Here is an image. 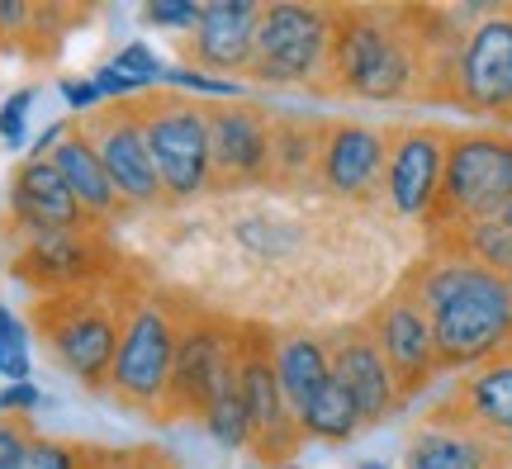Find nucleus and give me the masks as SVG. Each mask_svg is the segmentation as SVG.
<instances>
[{
	"label": "nucleus",
	"instance_id": "1",
	"mask_svg": "<svg viewBox=\"0 0 512 469\" xmlns=\"http://www.w3.org/2000/svg\"><path fill=\"white\" fill-rule=\"evenodd\" d=\"M403 285L432 318L441 375H465L512 351V275L422 252V261L403 271Z\"/></svg>",
	"mask_w": 512,
	"mask_h": 469
},
{
	"label": "nucleus",
	"instance_id": "2",
	"mask_svg": "<svg viewBox=\"0 0 512 469\" xmlns=\"http://www.w3.org/2000/svg\"><path fill=\"white\" fill-rule=\"evenodd\" d=\"M138 285L143 280L119 266L100 285L72 289V294H43L29 308V332L81 389L105 394L114 370V351H119V337H124L128 304H133Z\"/></svg>",
	"mask_w": 512,
	"mask_h": 469
},
{
	"label": "nucleus",
	"instance_id": "3",
	"mask_svg": "<svg viewBox=\"0 0 512 469\" xmlns=\"http://www.w3.org/2000/svg\"><path fill=\"white\" fill-rule=\"evenodd\" d=\"M181 313H185V299L147 285V280L138 285L133 304H128L119 351H114L110 389H105V398L119 403L124 413L162 422L166 384H171L176 342H181Z\"/></svg>",
	"mask_w": 512,
	"mask_h": 469
},
{
	"label": "nucleus",
	"instance_id": "4",
	"mask_svg": "<svg viewBox=\"0 0 512 469\" xmlns=\"http://www.w3.org/2000/svg\"><path fill=\"white\" fill-rule=\"evenodd\" d=\"M512 204V133L508 128H451L446 171L422 237L437 242L470 223L498 218Z\"/></svg>",
	"mask_w": 512,
	"mask_h": 469
},
{
	"label": "nucleus",
	"instance_id": "5",
	"mask_svg": "<svg viewBox=\"0 0 512 469\" xmlns=\"http://www.w3.org/2000/svg\"><path fill=\"white\" fill-rule=\"evenodd\" d=\"M332 48V5L323 0H261V29L247 81L275 91L323 95Z\"/></svg>",
	"mask_w": 512,
	"mask_h": 469
},
{
	"label": "nucleus",
	"instance_id": "6",
	"mask_svg": "<svg viewBox=\"0 0 512 469\" xmlns=\"http://www.w3.org/2000/svg\"><path fill=\"white\" fill-rule=\"evenodd\" d=\"M143 119V138L157 166L166 204H185L214 190V157H209V105L181 91H147L133 100Z\"/></svg>",
	"mask_w": 512,
	"mask_h": 469
},
{
	"label": "nucleus",
	"instance_id": "7",
	"mask_svg": "<svg viewBox=\"0 0 512 469\" xmlns=\"http://www.w3.org/2000/svg\"><path fill=\"white\" fill-rule=\"evenodd\" d=\"M238 327L242 323L223 318L214 308L185 304L162 422H204L214 398L238 379Z\"/></svg>",
	"mask_w": 512,
	"mask_h": 469
},
{
	"label": "nucleus",
	"instance_id": "8",
	"mask_svg": "<svg viewBox=\"0 0 512 469\" xmlns=\"http://www.w3.org/2000/svg\"><path fill=\"white\" fill-rule=\"evenodd\" d=\"M456 109L512 133V0L475 5L460 43Z\"/></svg>",
	"mask_w": 512,
	"mask_h": 469
},
{
	"label": "nucleus",
	"instance_id": "9",
	"mask_svg": "<svg viewBox=\"0 0 512 469\" xmlns=\"http://www.w3.org/2000/svg\"><path fill=\"white\" fill-rule=\"evenodd\" d=\"M238 394L247 403V422H252V446L256 465H294V455L304 446L299 417L280 394L275 379V332L271 327L242 323L238 327Z\"/></svg>",
	"mask_w": 512,
	"mask_h": 469
},
{
	"label": "nucleus",
	"instance_id": "10",
	"mask_svg": "<svg viewBox=\"0 0 512 469\" xmlns=\"http://www.w3.org/2000/svg\"><path fill=\"white\" fill-rule=\"evenodd\" d=\"M361 323H366V332L375 337V346H380V356H384V365H389L394 384H399L403 403H413V398L441 375L432 318L422 313V304L413 299V289L399 280L384 299H375V308H370Z\"/></svg>",
	"mask_w": 512,
	"mask_h": 469
},
{
	"label": "nucleus",
	"instance_id": "11",
	"mask_svg": "<svg viewBox=\"0 0 512 469\" xmlns=\"http://www.w3.org/2000/svg\"><path fill=\"white\" fill-rule=\"evenodd\" d=\"M384 204L408 223H427L446 171L451 128L441 124H384Z\"/></svg>",
	"mask_w": 512,
	"mask_h": 469
},
{
	"label": "nucleus",
	"instance_id": "12",
	"mask_svg": "<svg viewBox=\"0 0 512 469\" xmlns=\"http://www.w3.org/2000/svg\"><path fill=\"white\" fill-rule=\"evenodd\" d=\"M81 128H86L91 147L100 152V162H105L114 190H119V199L128 209H157V204H166L157 166H152V152H147V138H143V119H138L133 100L91 109L81 119Z\"/></svg>",
	"mask_w": 512,
	"mask_h": 469
},
{
	"label": "nucleus",
	"instance_id": "13",
	"mask_svg": "<svg viewBox=\"0 0 512 469\" xmlns=\"http://www.w3.org/2000/svg\"><path fill=\"white\" fill-rule=\"evenodd\" d=\"M10 271L24 280V285L43 294H72V289L100 285L119 271L114 252L105 247L100 228H86V233H43V237H19V252Z\"/></svg>",
	"mask_w": 512,
	"mask_h": 469
},
{
	"label": "nucleus",
	"instance_id": "14",
	"mask_svg": "<svg viewBox=\"0 0 512 469\" xmlns=\"http://www.w3.org/2000/svg\"><path fill=\"white\" fill-rule=\"evenodd\" d=\"M271 119H275V109L256 105V100H223V105H209L214 185L242 190V185L271 181Z\"/></svg>",
	"mask_w": 512,
	"mask_h": 469
},
{
	"label": "nucleus",
	"instance_id": "15",
	"mask_svg": "<svg viewBox=\"0 0 512 469\" xmlns=\"http://www.w3.org/2000/svg\"><path fill=\"white\" fill-rule=\"evenodd\" d=\"M384 128L366 119H328L323 157H318V185L332 199L347 204H375L384 195Z\"/></svg>",
	"mask_w": 512,
	"mask_h": 469
},
{
	"label": "nucleus",
	"instance_id": "16",
	"mask_svg": "<svg viewBox=\"0 0 512 469\" xmlns=\"http://www.w3.org/2000/svg\"><path fill=\"white\" fill-rule=\"evenodd\" d=\"M256 29H261V0H209L195 34H185L181 62L204 76H247L256 53Z\"/></svg>",
	"mask_w": 512,
	"mask_h": 469
},
{
	"label": "nucleus",
	"instance_id": "17",
	"mask_svg": "<svg viewBox=\"0 0 512 469\" xmlns=\"http://www.w3.org/2000/svg\"><path fill=\"white\" fill-rule=\"evenodd\" d=\"M328 361H332V379L342 384V394L356 403L361 413V427H380L403 408V394L389 365H384L380 346L366 332V323H342L332 327L328 337Z\"/></svg>",
	"mask_w": 512,
	"mask_h": 469
},
{
	"label": "nucleus",
	"instance_id": "18",
	"mask_svg": "<svg viewBox=\"0 0 512 469\" xmlns=\"http://www.w3.org/2000/svg\"><path fill=\"white\" fill-rule=\"evenodd\" d=\"M10 218H15L19 237H43V233H86L100 228L91 214L76 204L67 190L62 171L48 157H24L10 176Z\"/></svg>",
	"mask_w": 512,
	"mask_h": 469
},
{
	"label": "nucleus",
	"instance_id": "19",
	"mask_svg": "<svg viewBox=\"0 0 512 469\" xmlns=\"http://www.w3.org/2000/svg\"><path fill=\"white\" fill-rule=\"evenodd\" d=\"M403 469H512V446H498L432 403V413L408 432Z\"/></svg>",
	"mask_w": 512,
	"mask_h": 469
},
{
	"label": "nucleus",
	"instance_id": "20",
	"mask_svg": "<svg viewBox=\"0 0 512 469\" xmlns=\"http://www.w3.org/2000/svg\"><path fill=\"white\" fill-rule=\"evenodd\" d=\"M437 408L460 417L465 427L484 432L498 446H512V351H503L498 361L475 365L446 389Z\"/></svg>",
	"mask_w": 512,
	"mask_h": 469
},
{
	"label": "nucleus",
	"instance_id": "21",
	"mask_svg": "<svg viewBox=\"0 0 512 469\" xmlns=\"http://www.w3.org/2000/svg\"><path fill=\"white\" fill-rule=\"evenodd\" d=\"M48 162L62 171V181H67V190L76 195V204L91 214V223H114V218L133 214L124 199H119V190H114L110 171H105V162H100V152L91 147V138H86V128H81V119H72L67 124V138L53 147V157Z\"/></svg>",
	"mask_w": 512,
	"mask_h": 469
},
{
	"label": "nucleus",
	"instance_id": "22",
	"mask_svg": "<svg viewBox=\"0 0 512 469\" xmlns=\"http://www.w3.org/2000/svg\"><path fill=\"white\" fill-rule=\"evenodd\" d=\"M328 119L323 114H275L271 119V181L266 185H318Z\"/></svg>",
	"mask_w": 512,
	"mask_h": 469
},
{
	"label": "nucleus",
	"instance_id": "23",
	"mask_svg": "<svg viewBox=\"0 0 512 469\" xmlns=\"http://www.w3.org/2000/svg\"><path fill=\"white\" fill-rule=\"evenodd\" d=\"M76 19H91V10L76 5H38V0H0V48L29 57H53Z\"/></svg>",
	"mask_w": 512,
	"mask_h": 469
},
{
	"label": "nucleus",
	"instance_id": "24",
	"mask_svg": "<svg viewBox=\"0 0 512 469\" xmlns=\"http://www.w3.org/2000/svg\"><path fill=\"white\" fill-rule=\"evenodd\" d=\"M275 379H280V394L290 403V413H299L332 379L328 342L313 337V332H275Z\"/></svg>",
	"mask_w": 512,
	"mask_h": 469
},
{
	"label": "nucleus",
	"instance_id": "25",
	"mask_svg": "<svg viewBox=\"0 0 512 469\" xmlns=\"http://www.w3.org/2000/svg\"><path fill=\"white\" fill-rule=\"evenodd\" d=\"M294 417H299L304 441H323V446H342V441H351V436L361 432V413H356V403L342 394L337 379H328Z\"/></svg>",
	"mask_w": 512,
	"mask_h": 469
},
{
	"label": "nucleus",
	"instance_id": "26",
	"mask_svg": "<svg viewBox=\"0 0 512 469\" xmlns=\"http://www.w3.org/2000/svg\"><path fill=\"white\" fill-rule=\"evenodd\" d=\"M200 427L219 441L223 451H247V446H252V422H247V403H242V394H238V379L214 398V408L204 413Z\"/></svg>",
	"mask_w": 512,
	"mask_h": 469
},
{
	"label": "nucleus",
	"instance_id": "27",
	"mask_svg": "<svg viewBox=\"0 0 512 469\" xmlns=\"http://www.w3.org/2000/svg\"><path fill=\"white\" fill-rule=\"evenodd\" d=\"M0 379L5 384L29 379V318H19L10 304H0Z\"/></svg>",
	"mask_w": 512,
	"mask_h": 469
},
{
	"label": "nucleus",
	"instance_id": "28",
	"mask_svg": "<svg viewBox=\"0 0 512 469\" xmlns=\"http://www.w3.org/2000/svg\"><path fill=\"white\" fill-rule=\"evenodd\" d=\"M204 5L200 0H157V5H143V24H152V29H171L176 34V43H181L185 34H195V24H200Z\"/></svg>",
	"mask_w": 512,
	"mask_h": 469
},
{
	"label": "nucleus",
	"instance_id": "29",
	"mask_svg": "<svg viewBox=\"0 0 512 469\" xmlns=\"http://www.w3.org/2000/svg\"><path fill=\"white\" fill-rule=\"evenodd\" d=\"M34 441V417H0V469H24Z\"/></svg>",
	"mask_w": 512,
	"mask_h": 469
},
{
	"label": "nucleus",
	"instance_id": "30",
	"mask_svg": "<svg viewBox=\"0 0 512 469\" xmlns=\"http://www.w3.org/2000/svg\"><path fill=\"white\" fill-rule=\"evenodd\" d=\"M114 67H119L124 76H133L143 91H157V86H162V72H166L147 43H124V48L114 53Z\"/></svg>",
	"mask_w": 512,
	"mask_h": 469
},
{
	"label": "nucleus",
	"instance_id": "31",
	"mask_svg": "<svg viewBox=\"0 0 512 469\" xmlns=\"http://www.w3.org/2000/svg\"><path fill=\"white\" fill-rule=\"evenodd\" d=\"M86 465V446L76 441H53V436H38L24 469H81Z\"/></svg>",
	"mask_w": 512,
	"mask_h": 469
},
{
	"label": "nucleus",
	"instance_id": "32",
	"mask_svg": "<svg viewBox=\"0 0 512 469\" xmlns=\"http://www.w3.org/2000/svg\"><path fill=\"white\" fill-rule=\"evenodd\" d=\"M34 86H24V91H15L5 105H0V138H5V147H24V128H29V109H34Z\"/></svg>",
	"mask_w": 512,
	"mask_h": 469
},
{
	"label": "nucleus",
	"instance_id": "33",
	"mask_svg": "<svg viewBox=\"0 0 512 469\" xmlns=\"http://www.w3.org/2000/svg\"><path fill=\"white\" fill-rule=\"evenodd\" d=\"M62 100H67V109H72V119H86L91 109L105 105V95L95 91L91 76H67V81H62Z\"/></svg>",
	"mask_w": 512,
	"mask_h": 469
},
{
	"label": "nucleus",
	"instance_id": "34",
	"mask_svg": "<svg viewBox=\"0 0 512 469\" xmlns=\"http://www.w3.org/2000/svg\"><path fill=\"white\" fill-rule=\"evenodd\" d=\"M43 403L34 379H24V384H5L0 389V417H34V408Z\"/></svg>",
	"mask_w": 512,
	"mask_h": 469
},
{
	"label": "nucleus",
	"instance_id": "35",
	"mask_svg": "<svg viewBox=\"0 0 512 469\" xmlns=\"http://www.w3.org/2000/svg\"><path fill=\"white\" fill-rule=\"evenodd\" d=\"M119 469H181L166 451L157 446H133V451H119Z\"/></svg>",
	"mask_w": 512,
	"mask_h": 469
},
{
	"label": "nucleus",
	"instance_id": "36",
	"mask_svg": "<svg viewBox=\"0 0 512 469\" xmlns=\"http://www.w3.org/2000/svg\"><path fill=\"white\" fill-rule=\"evenodd\" d=\"M247 469H299V465H247Z\"/></svg>",
	"mask_w": 512,
	"mask_h": 469
},
{
	"label": "nucleus",
	"instance_id": "37",
	"mask_svg": "<svg viewBox=\"0 0 512 469\" xmlns=\"http://www.w3.org/2000/svg\"><path fill=\"white\" fill-rule=\"evenodd\" d=\"M498 218H503V223H508V228H512V204H508V209H503V214H498Z\"/></svg>",
	"mask_w": 512,
	"mask_h": 469
},
{
	"label": "nucleus",
	"instance_id": "38",
	"mask_svg": "<svg viewBox=\"0 0 512 469\" xmlns=\"http://www.w3.org/2000/svg\"><path fill=\"white\" fill-rule=\"evenodd\" d=\"M356 469H384V465H356Z\"/></svg>",
	"mask_w": 512,
	"mask_h": 469
}]
</instances>
